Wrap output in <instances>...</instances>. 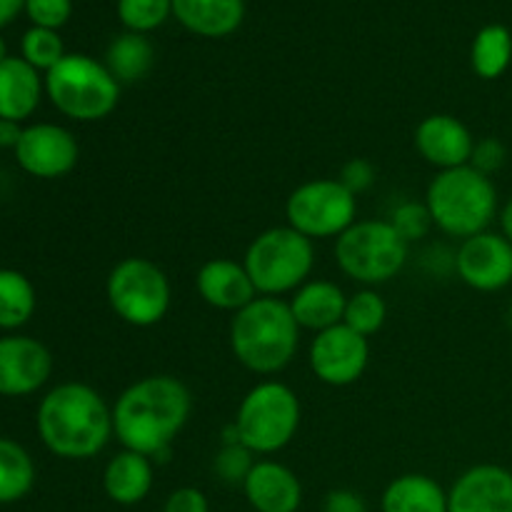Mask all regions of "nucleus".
Wrapping results in <instances>:
<instances>
[{"label": "nucleus", "instance_id": "f257e3e1", "mask_svg": "<svg viewBox=\"0 0 512 512\" xmlns=\"http://www.w3.org/2000/svg\"><path fill=\"white\" fill-rule=\"evenodd\" d=\"M193 413V395L173 375H145L113 405V433L125 450L158 460L168 455Z\"/></svg>", "mask_w": 512, "mask_h": 512}, {"label": "nucleus", "instance_id": "f03ea898", "mask_svg": "<svg viewBox=\"0 0 512 512\" xmlns=\"http://www.w3.org/2000/svg\"><path fill=\"white\" fill-rule=\"evenodd\" d=\"M35 428L45 448L63 460H90L108 448L113 408L85 383H60L40 400Z\"/></svg>", "mask_w": 512, "mask_h": 512}, {"label": "nucleus", "instance_id": "7ed1b4c3", "mask_svg": "<svg viewBox=\"0 0 512 512\" xmlns=\"http://www.w3.org/2000/svg\"><path fill=\"white\" fill-rule=\"evenodd\" d=\"M300 348V325L288 300L258 295L233 313L230 350L245 370L255 375H278L288 368Z\"/></svg>", "mask_w": 512, "mask_h": 512}, {"label": "nucleus", "instance_id": "20e7f679", "mask_svg": "<svg viewBox=\"0 0 512 512\" xmlns=\"http://www.w3.org/2000/svg\"><path fill=\"white\" fill-rule=\"evenodd\" d=\"M433 225L450 238L468 240L485 233L498 215V190L493 178L473 165L440 170L425 190Z\"/></svg>", "mask_w": 512, "mask_h": 512}, {"label": "nucleus", "instance_id": "39448f33", "mask_svg": "<svg viewBox=\"0 0 512 512\" xmlns=\"http://www.w3.org/2000/svg\"><path fill=\"white\" fill-rule=\"evenodd\" d=\"M258 295L280 298L308 283L315 268V245L288 223L268 228L250 240L243 258Z\"/></svg>", "mask_w": 512, "mask_h": 512}, {"label": "nucleus", "instance_id": "423d86ee", "mask_svg": "<svg viewBox=\"0 0 512 512\" xmlns=\"http://www.w3.org/2000/svg\"><path fill=\"white\" fill-rule=\"evenodd\" d=\"M45 93L65 118L98 123L118 108L120 83L103 63L73 53L45 73Z\"/></svg>", "mask_w": 512, "mask_h": 512}, {"label": "nucleus", "instance_id": "0eeeda50", "mask_svg": "<svg viewBox=\"0 0 512 512\" xmlns=\"http://www.w3.org/2000/svg\"><path fill=\"white\" fill-rule=\"evenodd\" d=\"M300 415V398L290 385L263 380L240 400L233 425L245 448L255 455H275L295 440Z\"/></svg>", "mask_w": 512, "mask_h": 512}, {"label": "nucleus", "instance_id": "6e6552de", "mask_svg": "<svg viewBox=\"0 0 512 512\" xmlns=\"http://www.w3.org/2000/svg\"><path fill=\"white\" fill-rule=\"evenodd\" d=\"M335 263L345 278L363 288H375L398 278L408 263L410 245L388 220H355L335 238Z\"/></svg>", "mask_w": 512, "mask_h": 512}, {"label": "nucleus", "instance_id": "1a4fd4ad", "mask_svg": "<svg viewBox=\"0 0 512 512\" xmlns=\"http://www.w3.org/2000/svg\"><path fill=\"white\" fill-rule=\"evenodd\" d=\"M108 305L123 323L133 328H153L168 315L170 280L158 263L130 255L113 265L105 283Z\"/></svg>", "mask_w": 512, "mask_h": 512}, {"label": "nucleus", "instance_id": "9d476101", "mask_svg": "<svg viewBox=\"0 0 512 512\" xmlns=\"http://www.w3.org/2000/svg\"><path fill=\"white\" fill-rule=\"evenodd\" d=\"M285 220L313 243L338 238L358 220V198L338 178L308 180L285 200Z\"/></svg>", "mask_w": 512, "mask_h": 512}, {"label": "nucleus", "instance_id": "9b49d317", "mask_svg": "<svg viewBox=\"0 0 512 512\" xmlns=\"http://www.w3.org/2000/svg\"><path fill=\"white\" fill-rule=\"evenodd\" d=\"M370 363V343L340 323L335 328L315 333L308 350V365L320 383L330 388H348L363 378Z\"/></svg>", "mask_w": 512, "mask_h": 512}, {"label": "nucleus", "instance_id": "f8f14e48", "mask_svg": "<svg viewBox=\"0 0 512 512\" xmlns=\"http://www.w3.org/2000/svg\"><path fill=\"white\" fill-rule=\"evenodd\" d=\"M453 265L468 288L498 293L512 283V243L503 233L485 230L460 243Z\"/></svg>", "mask_w": 512, "mask_h": 512}, {"label": "nucleus", "instance_id": "ddd939ff", "mask_svg": "<svg viewBox=\"0 0 512 512\" xmlns=\"http://www.w3.org/2000/svg\"><path fill=\"white\" fill-rule=\"evenodd\" d=\"M80 145L68 128L55 123H35L23 130L15 160L33 178L55 180L78 165Z\"/></svg>", "mask_w": 512, "mask_h": 512}, {"label": "nucleus", "instance_id": "4468645a", "mask_svg": "<svg viewBox=\"0 0 512 512\" xmlns=\"http://www.w3.org/2000/svg\"><path fill=\"white\" fill-rule=\"evenodd\" d=\"M53 373V355L40 340L28 335L0 338V395L23 398L48 383Z\"/></svg>", "mask_w": 512, "mask_h": 512}, {"label": "nucleus", "instance_id": "2eb2a0df", "mask_svg": "<svg viewBox=\"0 0 512 512\" xmlns=\"http://www.w3.org/2000/svg\"><path fill=\"white\" fill-rule=\"evenodd\" d=\"M415 150L425 163L440 170H453L470 165L475 138L468 125L448 113H433L415 128Z\"/></svg>", "mask_w": 512, "mask_h": 512}, {"label": "nucleus", "instance_id": "dca6fc26", "mask_svg": "<svg viewBox=\"0 0 512 512\" xmlns=\"http://www.w3.org/2000/svg\"><path fill=\"white\" fill-rule=\"evenodd\" d=\"M448 512H512V473L493 463L468 468L450 485Z\"/></svg>", "mask_w": 512, "mask_h": 512}, {"label": "nucleus", "instance_id": "f3484780", "mask_svg": "<svg viewBox=\"0 0 512 512\" xmlns=\"http://www.w3.org/2000/svg\"><path fill=\"white\" fill-rule=\"evenodd\" d=\"M195 290L210 308L238 313L258 298L253 280L243 263L230 258H213L195 273Z\"/></svg>", "mask_w": 512, "mask_h": 512}, {"label": "nucleus", "instance_id": "a211bd4d", "mask_svg": "<svg viewBox=\"0 0 512 512\" xmlns=\"http://www.w3.org/2000/svg\"><path fill=\"white\" fill-rule=\"evenodd\" d=\"M243 493L255 512H298L303 503L300 478L278 460H258L245 478Z\"/></svg>", "mask_w": 512, "mask_h": 512}, {"label": "nucleus", "instance_id": "6ab92c4d", "mask_svg": "<svg viewBox=\"0 0 512 512\" xmlns=\"http://www.w3.org/2000/svg\"><path fill=\"white\" fill-rule=\"evenodd\" d=\"M345 303H348L345 290L333 280L323 278L303 283L288 300L290 313L300 330H313V333H323L343 323Z\"/></svg>", "mask_w": 512, "mask_h": 512}, {"label": "nucleus", "instance_id": "aec40b11", "mask_svg": "<svg viewBox=\"0 0 512 512\" xmlns=\"http://www.w3.org/2000/svg\"><path fill=\"white\" fill-rule=\"evenodd\" d=\"M155 468L148 455L133 453V450H120L118 455L108 460L103 470V490L115 505H138L153 490Z\"/></svg>", "mask_w": 512, "mask_h": 512}, {"label": "nucleus", "instance_id": "412c9836", "mask_svg": "<svg viewBox=\"0 0 512 512\" xmlns=\"http://www.w3.org/2000/svg\"><path fill=\"white\" fill-rule=\"evenodd\" d=\"M43 88L45 83L28 60L5 58L0 63V118L23 123L38 110Z\"/></svg>", "mask_w": 512, "mask_h": 512}, {"label": "nucleus", "instance_id": "4be33fe9", "mask_svg": "<svg viewBox=\"0 0 512 512\" xmlns=\"http://www.w3.org/2000/svg\"><path fill=\"white\" fill-rule=\"evenodd\" d=\"M173 13L190 33L225 38L243 23V0H173Z\"/></svg>", "mask_w": 512, "mask_h": 512}, {"label": "nucleus", "instance_id": "5701e85b", "mask_svg": "<svg viewBox=\"0 0 512 512\" xmlns=\"http://www.w3.org/2000/svg\"><path fill=\"white\" fill-rule=\"evenodd\" d=\"M383 512H448V490L423 473H405L390 480L380 498Z\"/></svg>", "mask_w": 512, "mask_h": 512}, {"label": "nucleus", "instance_id": "b1692460", "mask_svg": "<svg viewBox=\"0 0 512 512\" xmlns=\"http://www.w3.org/2000/svg\"><path fill=\"white\" fill-rule=\"evenodd\" d=\"M155 63L153 43L143 33H123L108 45L105 53V68L113 73V78L123 83H138L150 73Z\"/></svg>", "mask_w": 512, "mask_h": 512}, {"label": "nucleus", "instance_id": "393cba45", "mask_svg": "<svg viewBox=\"0 0 512 512\" xmlns=\"http://www.w3.org/2000/svg\"><path fill=\"white\" fill-rule=\"evenodd\" d=\"M35 485V463L28 450L10 438H0V505L23 500Z\"/></svg>", "mask_w": 512, "mask_h": 512}, {"label": "nucleus", "instance_id": "a878e982", "mask_svg": "<svg viewBox=\"0 0 512 512\" xmlns=\"http://www.w3.org/2000/svg\"><path fill=\"white\" fill-rule=\"evenodd\" d=\"M512 35L505 25H485L473 40L470 63L483 80H495L510 68Z\"/></svg>", "mask_w": 512, "mask_h": 512}, {"label": "nucleus", "instance_id": "bb28decb", "mask_svg": "<svg viewBox=\"0 0 512 512\" xmlns=\"http://www.w3.org/2000/svg\"><path fill=\"white\" fill-rule=\"evenodd\" d=\"M35 288L20 270H0V328L18 330L33 318Z\"/></svg>", "mask_w": 512, "mask_h": 512}, {"label": "nucleus", "instance_id": "cd10ccee", "mask_svg": "<svg viewBox=\"0 0 512 512\" xmlns=\"http://www.w3.org/2000/svg\"><path fill=\"white\" fill-rule=\"evenodd\" d=\"M388 320V303L383 300V295L375 288H360L353 295H348V303H345V318L343 323L348 325L355 333L370 335L380 333Z\"/></svg>", "mask_w": 512, "mask_h": 512}, {"label": "nucleus", "instance_id": "c85d7f7f", "mask_svg": "<svg viewBox=\"0 0 512 512\" xmlns=\"http://www.w3.org/2000/svg\"><path fill=\"white\" fill-rule=\"evenodd\" d=\"M173 13V0H118V15L130 33H150Z\"/></svg>", "mask_w": 512, "mask_h": 512}, {"label": "nucleus", "instance_id": "c756f323", "mask_svg": "<svg viewBox=\"0 0 512 512\" xmlns=\"http://www.w3.org/2000/svg\"><path fill=\"white\" fill-rule=\"evenodd\" d=\"M23 60H28L35 70H53L60 60L65 58L63 40L55 30L48 28H30L23 35Z\"/></svg>", "mask_w": 512, "mask_h": 512}, {"label": "nucleus", "instance_id": "7c9ffc66", "mask_svg": "<svg viewBox=\"0 0 512 512\" xmlns=\"http://www.w3.org/2000/svg\"><path fill=\"white\" fill-rule=\"evenodd\" d=\"M255 463H258L255 453L245 448L243 443H223L213 458V470L225 485H240L243 488L245 478H248Z\"/></svg>", "mask_w": 512, "mask_h": 512}, {"label": "nucleus", "instance_id": "2f4dec72", "mask_svg": "<svg viewBox=\"0 0 512 512\" xmlns=\"http://www.w3.org/2000/svg\"><path fill=\"white\" fill-rule=\"evenodd\" d=\"M388 223L393 225L395 233L405 240V243H415V240H423L425 235L433 228V218H430L428 205L415 203V200H405V203L395 205L388 215Z\"/></svg>", "mask_w": 512, "mask_h": 512}, {"label": "nucleus", "instance_id": "473e14b6", "mask_svg": "<svg viewBox=\"0 0 512 512\" xmlns=\"http://www.w3.org/2000/svg\"><path fill=\"white\" fill-rule=\"evenodd\" d=\"M25 10H28L35 28L55 30L68 23L73 3L70 0H25Z\"/></svg>", "mask_w": 512, "mask_h": 512}, {"label": "nucleus", "instance_id": "72a5a7b5", "mask_svg": "<svg viewBox=\"0 0 512 512\" xmlns=\"http://www.w3.org/2000/svg\"><path fill=\"white\" fill-rule=\"evenodd\" d=\"M505 160H508V150H505V145L500 143L498 138L475 140L473 155H470V165H473L478 173L493 178V175L503 168Z\"/></svg>", "mask_w": 512, "mask_h": 512}, {"label": "nucleus", "instance_id": "f704fd0d", "mask_svg": "<svg viewBox=\"0 0 512 512\" xmlns=\"http://www.w3.org/2000/svg\"><path fill=\"white\" fill-rule=\"evenodd\" d=\"M340 183L358 198L360 193L370 190L375 185V165L365 158H353L340 170Z\"/></svg>", "mask_w": 512, "mask_h": 512}, {"label": "nucleus", "instance_id": "c9c22d12", "mask_svg": "<svg viewBox=\"0 0 512 512\" xmlns=\"http://www.w3.org/2000/svg\"><path fill=\"white\" fill-rule=\"evenodd\" d=\"M163 512H210V505L203 490L178 488L168 495Z\"/></svg>", "mask_w": 512, "mask_h": 512}, {"label": "nucleus", "instance_id": "e433bc0d", "mask_svg": "<svg viewBox=\"0 0 512 512\" xmlns=\"http://www.w3.org/2000/svg\"><path fill=\"white\" fill-rule=\"evenodd\" d=\"M323 512H368L363 495L353 493V490H330L325 495Z\"/></svg>", "mask_w": 512, "mask_h": 512}, {"label": "nucleus", "instance_id": "4c0bfd02", "mask_svg": "<svg viewBox=\"0 0 512 512\" xmlns=\"http://www.w3.org/2000/svg\"><path fill=\"white\" fill-rule=\"evenodd\" d=\"M23 125L18 120H5L0 118V148H18L20 138H23Z\"/></svg>", "mask_w": 512, "mask_h": 512}, {"label": "nucleus", "instance_id": "58836bf2", "mask_svg": "<svg viewBox=\"0 0 512 512\" xmlns=\"http://www.w3.org/2000/svg\"><path fill=\"white\" fill-rule=\"evenodd\" d=\"M23 8H25V0H0V28L8 25Z\"/></svg>", "mask_w": 512, "mask_h": 512}, {"label": "nucleus", "instance_id": "ea45409f", "mask_svg": "<svg viewBox=\"0 0 512 512\" xmlns=\"http://www.w3.org/2000/svg\"><path fill=\"white\" fill-rule=\"evenodd\" d=\"M500 228H503V235L512 243V198L505 203V208L500 210Z\"/></svg>", "mask_w": 512, "mask_h": 512}, {"label": "nucleus", "instance_id": "a19ab883", "mask_svg": "<svg viewBox=\"0 0 512 512\" xmlns=\"http://www.w3.org/2000/svg\"><path fill=\"white\" fill-rule=\"evenodd\" d=\"M5 58H10V55H8V48H5V40H3V35H0V63H3Z\"/></svg>", "mask_w": 512, "mask_h": 512}]
</instances>
